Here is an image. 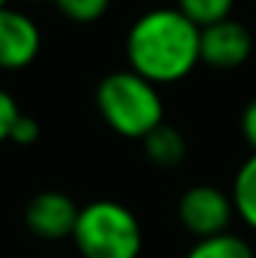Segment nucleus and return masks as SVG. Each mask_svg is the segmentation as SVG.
<instances>
[{"instance_id": "obj_1", "label": "nucleus", "mask_w": 256, "mask_h": 258, "mask_svg": "<svg viewBox=\"0 0 256 258\" xmlns=\"http://www.w3.org/2000/svg\"><path fill=\"white\" fill-rule=\"evenodd\" d=\"M124 55L127 66L155 85L179 83L201 63V28L176 6H157L135 17Z\"/></svg>"}, {"instance_id": "obj_2", "label": "nucleus", "mask_w": 256, "mask_h": 258, "mask_svg": "<svg viewBox=\"0 0 256 258\" xmlns=\"http://www.w3.org/2000/svg\"><path fill=\"white\" fill-rule=\"evenodd\" d=\"M94 104L105 126L124 140H143L151 129L166 121L160 85L141 77L130 66L111 72L96 83Z\"/></svg>"}, {"instance_id": "obj_3", "label": "nucleus", "mask_w": 256, "mask_h": 258, "mask_svg": "<svg viewBox=\"0 0 256 258\" xmlns=\"http://www.w3.org/2000/svg\"><path fill=\"white\" fill-rule=\"evenodd\" d=\"M72 244L80 258H141L143 225L130 206L96 198L80 206Z\"/></svg>"}, {"instance_id": "obj_4", "label": "nucleus", "mask_w": 256, "mask_h": 258, "mask_svg": "<svg viewBox=\"0 0 256 258\" xmlns=\"http://www.w3.org/2000/svg\"><path fill=\"white\" fill-rule=\"evenodd\" d=\"M234 217L237 212L231 192L215 187V184H193L176 201V220L196 239L226 233Z\"/></svg>"}, {"instance_id": "obj_5", "label": "nucleus", "mask_w": 256, "mask_h": 258, "mask_svg": "<svg viewBox=\"0 0 256 258\" xmlns=\"http://www.w3.org/2000/svg\"><path fill=\"white\" fill-rule=\"evenodd\" d=\"M80 206L64 189H41L25 204L22 223L28 233H33L41 242H64L72 239L77 225Z\"/></svg>"}, {"instance_id": "obj_6", "label": "nucleus", "mask_w": 256, "mask_h": 258, "mask_svg": "<svg viewBox=\"0 0 256 258\" xmlns=\"http://www.w3.org/2000/svg\"><path fill=\"white\" fill-rule=\"evenodd\" d=\"M253 47L256 39L251 28L234 17L201 28V63L215 72H234L245 66L253 55Z\"/></svg>"}, {"instance_id": "obj_7", "label": "nucleus", "mask_w": 256, "mask_h": 258, "mask_svg": "<svg viewBox=\"0 0 256 258\" xmlns=\"http://www.w3.org/2000/svg\"><path fill=\"white\" fill-rule=\"evenodd\" d=\"M41 52V28L22 9H0V72H22Z\"/></svg>"}, {"instance_id": "obj_8", "label": "nucleus", "mask_w": 256, "mask_h": 258, "mask_svg": "<svg viewBox=\"0 0 256 258\" xmlns=\"http://www.w3.org/2000/svg\"><path fill=\"white\" fill-rule=\"evenodd\" d=\"M143 146V154L151 165L157 168H176V165L185 162L187 157V138L182 135L179 126L163 121L160 126H155L149 135L141 140Z\"/></svg>"}, {"instance_id": "obj_9", "label": "nucleus", "mask_w": 256, "mask_h": 258, "mask_svg": "<svg viewBox=\"0 0 256 258\" xmlns=\"http://www.w3.org/2000/svg\"><path fill=\"white\" fill-rule=\"evenodd\" d=\"M231 201L237 220L256 233V151H251V157L237 168L231 181Z\"/></svg>"}, {"instance_id": "obj_10", "label": "nucleus", "mask_w": 256, "mask_h": 258, "mask_svg": "<svg viewBox=\"0 0 256 258\" xmlns=\"http://www.w3.org/2000/svg\"><path fill=\"white\" fill-rule=\"evenodd\" d=\"M185 258H256V250L245 236L226 231L207 239H196Z\"/></svg>"}, {"instance_id": "obj_11", "label": "nucleus", "mask_w": 256, "mask_h": 258, "mask_svg": "<svg viewBox=\"0 0 256 258\" xmlns=\"http://www.w3.org/2000/svg\"><path fill=\"white\" fill-rule=\"evenodd\" d=\"M234 6H237V0H176V9H179L187 20L196 22L198 28L229 20V17L234 14Z\"/></svg>"}, {"instance_id": "obj_12", "label": "nucleus", "mask_w": 256, "mask_h": 258, "mask_svg": "<svg viewBox=\"0 0 256 258\" xmlns=\"http://www.w3.org/2000/svg\"><path fill=\"white\" fill-rule=\"evenodd\" d=\"M50 3L72 25H94L111 9V0H50Z\"/></svg>"}, {"instance_id": "obj_13", "label": "nucleus", "mask_w": 256, "mask_h": 258, "mask_svg": "<svg viewBox=\"0 0 256 258\" xmlns=\"http://www.w3.org/2000/svg\"><path fill=\"white\" fill-rule=\"evenodd\" d=\"M39 138H41V126H39V121H36L33 115L20 113V118L14 121V129H11L9 143H14V146H22V149H28V146H33Z\"/></svg>"}, {"instance_id": "obj_14", "label": "nucleus", "mask_w": 256, "mask_h": 258, "mask_svg": "<svg viewBox=\"0 0 256 258\" xmlns=\"http://www.w3.org/2000/svg\"><path fill=\"white\" fill-rule=\"evenodd\" d=\"M20 104H17L14 94H9L6 88H0V143H9L14 121L20 118Z\"/></svg>"}, {"instance_id": "obj_15", "label": "nucleus", "mask_w": 256, "mask_h": 258, "mask_svg": "<svg viewBox=\"0 0 256 258\" xmlns=\"http://www.w3.org/2000/svg\"><path fill=\"white\" fill-rule=\"evenodd\" d=\"M240 129H242V138H245V143L251 146V151H256V96L245 104V107H242Z\"/></svg>"}, {"instance_id": "obj_16", "label": "nucleus", "mask_w": 256, "mask_h": 258, "mask_svg": "<svg viewBox=\"0 0 256 258\" xmlns=\"http://www.w3.org/2000/svg\"><path fill=\"white\" fill-rule=\"evenodd\" d=\"M11 3V0H0V9H3V6H9Z\"/></svg>"}, {"instance_id": "obj_17", "label": "nucleus", "mask_w": 256, "mask_h": 258, "mask_svg": "<svg viewBox=\"0 0 256 258\" xmlns=\"http://www.w3.org/2000/svg\"><path fill=\"white\" fill-rule=\"evenodd\" d=\"M28 3H41V0H28Z\"/></svg>"}]
</instances>
